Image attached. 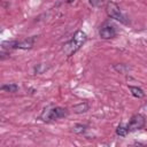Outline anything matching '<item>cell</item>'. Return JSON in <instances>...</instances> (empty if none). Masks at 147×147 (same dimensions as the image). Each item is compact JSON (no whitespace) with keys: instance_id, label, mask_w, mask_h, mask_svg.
Returning a JSON list of instances; mask_svg holds the SVG:
<instances>
[{"instance_id":"1","label":"cell","mask_w":147,"mask_h":147,"mask_svg":"<svg viewBox=\"0 0 147 147\" xmlns=\"http://www.w3.org/2000/svg\"><path fill=\"white\" fill-rule=\"evenodd\" d=\"M86 39H87V37H86V34L83 31H77L75 33V36L72 37V39L63 45L62 52L65 55H68V56L72 55L74 53H76L82 47V45L86 41Z\"/></svg>"},{"instance_id":"2","label":"cell","mask_w":147,"mask_h":147,"mask_svg":"<svg viewBox=\"0 0 147 147\" xmlns=\"http://www.w3.org/2000/svg\"><path fill=\"white\" fill-rule=\"evenodd\" d=\"M68 111L65 108H61V107H54V108H49V109H46L40 118L45 122H48V121H54V119H57V118H61V117H64L67 116Z\"/></svg>"},{"instance_id":"3","label":"cell","mask_w":147,"mask_h":147,"mask_svg":"<svg viewBox=\"0 0 147 147\" xmlns=\"http://www.w3.org/2000/svg\"><path fill=\"white\" fill-rule=\"evenodd\" d=\"M106 10H107V14L111 17V18H115L122 23H125V17L123 16L119 7L115 3V2H108L107 3V7H106Z\"/></svg>"},{"instance_id":"4","label":"cell","mask_w":147,"mask_h":147,"mask_svg":"<svg viewBox=\"0 0 147 147\" xmlns=\"http://www.w3.org/2000/svg\"><path fill=\"white\" fill-rule=\"evenodd\" d=\"M145 123H146L145 117L140 114H137V115L132 116V118L130 119V122L127 124V129H129V131H137V130L144 127Z\"/></svg>"},{"instance_id":"5","label":"cell","mask_w":147,"mask_h":147,"mask_svg":"<svg viewBox=\"0 0 147 147\" xmlns=\"http://www.w3.org/2000/svg\"><path fill=\"white\" fill-rule=\"evenodd\" d=\"M99 36L102 38V39H110V38H114L116 36V29L114 25H110V24H107L105 26H102L99 31Z\"/></svg>"},{"instance_id":"6","label":"cell","mask_w":147,"mask_h":147,"mask_svg":"<svg viewBox=\"0 0 147 147\" xmlns=\"http://www.w3.org/2000/svg\"><path fill=\"white\" fill-rule=\"evenodd\" d=\"M34 40H36V37H31V38L24 39L22 41H16L15 48H17V49H29L33 46Z\"/></svg>"},{"instance_id":"7","label":"cell","mask_w":147,"mask_h":147,"mask_svg":"<svg viewBox=\"0 0 147 147\" xmlns=\"http://www.w3.org/2000/svg\"><path fill=\"white\" fill-rule=\"evenodd\" d=\"M88 105L86 103V102H82V103H78V105H75L74 107H72V110H74V113H76V114H83V113H86L87 110H88Z\"/></svg>"},{"instance_id":"8","label":"cell","mask_w":147,"mask_h":147,"mask_svg":"<svg viewBox=\"0 0 147 147\" xmlns=\"http://www.w3.org/2000/svg\"><path fill=\"white\" fill-rule=\"evenodd\" d=\"M130 91H131V94L134 96V98H142L144 96V91L140 88V87H137V86H130L129 87Z\"/></svg>"},{"instance_id":"9","label":"cell","mask_w":147,"mask_h":147,"mask_svg":"<svg viewBox=\"0 0 147 147\" xmlns=\"http://www.w3.org/2000/svg\"><path fill=\"white\" fill-rule=\"evenodd\" d=\"M1 90H2V91H6V92H11V93H14V92H16V91L18 90V87H17L16 84H5V85L1 86Z\"/></svg>"},{"instance_id":"10","label":"cell","mask_w":147,"mask_h":147,"mask_svg":"<svg viewBox=\"0 0 147 147\" xmlns=\"http://www.w3.org/2000/svg\"><path fill=\"white\" fill-rule=\"evenodd\" d=\"M127 132H129L127 125H124V124H119V125H118V127L116 129V133H117L118 136H122V137L126 136V133H127Z\"/></svg>"},{"instance_id":"11","label":"cell","mask_w":147,"mask_h":147,"mask_svg":"<svg viewBox=\"0 0 147 147\" xmlns=\"http://www.w3.org/2000/svg\"><path fill=\"white\" fill-rule=\"evenodd\" d=\"M85 130H86V126L83 125V124H76V125L72 126V132H75V133H77V134L84 133Z\"/></svg>"},{"instance_id":"12","label":"cell","mask_w":147,"mask_h":147,"mask_svg":"<svg viewBox=\"0 0 147 147\" xmlns=\"http://www.w3.org/2000/svg\"><path fill=\"white\" fill-rule=\"evenodd\" d=\"M15 45H16V41H5L2 42V48L6 49V48H15Z\"/></svg>"},{"instance_id":"13","label":"cell","mask_w":147,"mask_h":147,"mask_svg":"<svg viewBox=\"0 0 147 147\" xmlns=\"http://www.w3.org/2000/svg\"><path fill=\"white\" fill-rule=\"evenodd\" d=\"M114 68H115V70H117V71H119V72H124V70H126V69H127V67H125L124 64L114 65Z\"/></svg>"},{"instance_id":"14","label":"cell","mask_w":147,"mask_h":147,"mask_svg":"<svg viewBox=\"0 0 147 147\" xmlns=\"http://www.w3.org/2000/svg\"><path fill=\"white\" fill-rule=\"evenodd\" d=\"M99 1H100V0H90V2H91L92 5H94V6H95V5H98V2H99Z\"/></svg>"},{"instance_id":"15","label":"cell","mask_w":147,"mask_h":147,"mask_svg":"<svg viewBox=\"0 0 147 147\" xmlns=\"http://www.w3.org/2000/svg\"><path fill=\"white\" fill-rule=\"evenodd\" d=\"M67 2H72V1H75V0H65Z\"/></svg>"}]
</instances>
